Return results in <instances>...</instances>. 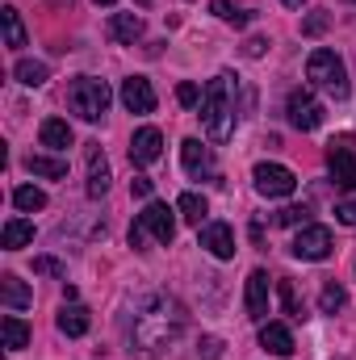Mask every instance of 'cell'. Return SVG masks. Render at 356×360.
Masks as SVG:
<instances>
[{"label":"cell","instance_id":"obj_16","mask_svg":"<svg viewBox=\"0 0 356 360\" xmlns=\"http://www.w3.org/2000/svg\"><path fill=\"white\" fill-rule=\"evenodd\" d=\"M25 243H34V222L30 218H8L0 231V248L4 252H21Z\"/></svg>","mask_w":356,"mask_h":360},{"label":"cell","instance_id":"obj_31","mask_svg":"<svg viewBox=\"0 0 356 360\" xmlns=\"http://www.w3.org/2000/svg\"><path fill=\"white\" fill-rule=\"evenodd\" d=\"M327 25H331V17H327V13L319 8V13H310V17L302 21V34H306V38H319V34H323Z\"/></svg>","mask_w":356,"mask_h":360},{"label":"cell","instance_id":"obj_10","mask_svg":"<svg viewBox=\"0 0 356 360\" xmlns=\"http://www.w3.org/2000/svg\"><path fill=\"white\" fill-rule=\"evenodd\" d=\"M201 231V248L214 256V260H235V231L227 222H205L197 226Z\"/></svg>","mask_w":356,"mask_h":360},{"label":"cell","instance_id":"obj_28","mask_svg":"<svg viewBox=\"0 0 356 360\" xmlns=\"http://www.w3.org/2000/svg\"><path fill=\"white\" fill-rule=\"evenodd\" d=\"M276 293H281V306H285V314H289V319H306L302 297H298V289H293V281H289V276H281V281H276Z\"/></svg>","mask_w":356,"mask_h":360},{"label":"cell","instance_id":"obj_8","mask_svg":"<svg viewBox=\"0 0 356 360\" xmlns=\"http://www.w3.org/2000/svg\"><path fill=\"white\" fill-rule=\"evenodd\" d=\"M331 248H336V243H331V231H327V226H302L289 252H293L298 260H327Z\"/></svg>","mask_w":356,"mask_h":360},{"label":"cell","instance_id":"obj_5","mask_svg":"<svg viewBox=\"0 0 356 360\" xmlns=\"http://www.w3.org/2000/svg\"><path fill=\"white\" fill-rule=\"evenodd\" d=\"M327 168H331V180L340 188H356V139L352 134H336L327 143Z\"/></svg>","mask_w":356,"mask_h":360},{"label":"cell","instance_id":"obj_33","mask_svg":"<svg viewBox=\"0 0 356 360\" xmlns=\"http://www.w3.org/2000/svg\"><path fill=\"white\" fill-rule=\"evenodd\" d=\"M177 101H180V105H184V109H189V105H197V101H201V89L184 80V84H180V89H177Z\"/></svg>","mask_w":356,"mask_h":360},{"label":"cell","instance_id":"obj_38","mask_svg":"<svg viewBox=\"0 0 356 360\" xmlns=\"http://www.w3.org/2000/svg\"><path fill=\"white\" fill-rule=\"evenodd\" d=\"M281 4H289V8H302V0H281Z\"/></svg>","mask_w":356,"mask_h":360},{"label":"cell","instance_id":"obj_23","mask_svg":"<svg viewBox=\"0 0 356 360\" xmlns=\"http://www.w3.org/2000/svg\"><path fill=\"white\" fill-rule=\"evenodd\" d=\"M0 331H4V348H8V352H21V348L30 344V327H25L17 314H4Z\"/></svg>","mask_w":356,"mask_h":360},{"label":"cell","instance_id":"obj_9","mask_svg":"<svg viewBox=\"0 0 356 360\" xmlns=\"http://www.w3.org/2000/svg\"><path fill=\"white\" fill-rule=\"evenodd\" d=\"M160 155H164V134H160L155 126H143V130H134V139H130V164L147 168V164H155Z\"/></svg>","mask_w":356,"mask_h":360},{"label":"cell","instance_id":"obj_12","mask_svg":"<svg viewBox=\"0 0 356 360\" xmlns=\"http://www.w3.org/2000/svg\"><path fill=\"white\" fill-rule=\"evenodd\" d=\"M180 160H184L189 176H210L214 172V155H210V147H201V139H184L180 143Z\"/></svg>","mask_w":356,"mask_h":360},{"label":"cell","instance_id":"obj_37","mask_svg":"<svg viewBox=\"0 0 356 360\" xmlns=\"http://www.w3.org/2000/svg\"><path fill=\"white\" fill-rule=\"evenodd\" d=\"M265 38H252V42H248V46H243V51H248V55H252V59H260V55H265Z\"/></svg>","mask_w":356,"mask_h":360},{"label":"cell","instance_id":"obj_24","mask_svg":"<svg viewBox=\"0 0 356 360\" xmlns=\"http://www.w3.org/2000/svg\"><path fill=\"white\" fill-rule=\"evenodd\" d=\"M13 76H17V80H21L25 89H42L51 72H46V63H38V59H21V63L13 68Z\"/></svg>","mask_w":356,"mask_h":360},{"label":"cell","instance_id":"obj_15","mask_svg":"<svg viewBox=\"0 0 356 360\" xmlns=\"http://www.w3.org/2000/svg\"><path fill=\"white\" fill-rule=\"evenodd\" d=\"M38 139H42V147H51V151H68V147L76 143V134H72V126H68L63 117H46L42 130H38Z\"/></svg>","mask_w":356,"mask_h":360},{"label":"cell","instance_id":"obj_20","mask_svg":"<svg viewBox=\"0 0 356 360\" xmlns=\"http://www.w3.org/2000/svg\"><path fill=\"white\" fill-rule=\"evenodd\" d=\"M25 172L42 180H63L68 176V160H55V155H25Z\"/></svg>","mask_w":356,"mask_h":360},{"label":"cell","instance_id":"obj_11","mask_svg":"<svg viewBox=\"0 0 356 360\" xmlns=\"http://www.w3.org/2000/svg\"><path fill=\"white\" fill-rule=\"evenodd\" d=\"M122 105H126L130 113H151V109H155V89H151V80H147V76L122 80Z\"/></svg>","mask_w":356,"mask_h":360},{"label":"cell","instance_id":"obj_2","mask_svg":"<svg viewBox=\"0 0 356 360\" xmlns=\"http://www.w3.org/2000/svg\"><path fill=\"white\" fill-rule=\"evenodd\" d=\"M177 210H168L164 201H147V210L139 214V222L130 226V248L134 252H147V239H155L160 248H168L177 239Z\"/></svg>","mask_w":356,"mask_h":360},{"label":"cell","instance_id":"obj_30","mask_svg":"<svg viewBox=\"0 0 356 360\" xmlns=\"http://www.w3.org/2000/svg\"><path fill=\"white\" fill-rule=\"evenodd\" d=\"M306 222H310V210L306 205H285L276 214V226H306Z\"/></svg>","mask_w":356,"mask_h":360},{"label":"cell","instance_id":"obj_32","mask_svg":"<svg viewBox=\"0 0 356 360\" xmlns=\"http://www.w3.org/2000/svg\"><path fill=\"white\" fill-rule=\"evenodd\" d=\"M34 272H42V276H68V269L59 260H51V256H38L34 260Z\"/></svg>","mask_w":356,"mask_h":360},{"label":"cell","instance_id":"obj_34","mask_svg":"<svg viewBox=\"0 0 356 360\" xmlns=\"http://www.w3.org/2000/svg\"><path fill=\"white\" fill-rule=\"evenodd\" d=\"M336 218H340L344 226H356V197H352V201H340V205H336Z\"/></svg>","mask_w":356,"mask_h":360},{"label":"cell","instance_id":"obj_13","mask_svg":"<svg viewBox=\"0 0 356 360\" xmlns=\"http://www.w3.org/2000/svg\"><path fill=\"white\" fill-rule=\"evenodd\" d=\"M248 319H256V323L268 319V272L265 269H256L248 276Z\"/></svg>","mask_w":356,"mask_h":360},{"label":"cell","instance_id":"obj_36","mask_svg":"<svg viewBox=\"0 0 356 360\" xmlns=\"http://www.w3.org/2000/svg\"><path fill=\"white\" fill-rule=\"evenodd\" d=\"M130 193H134V197H151V180L134 176V180H130Z\"/></svg>","mask_w":356,"mask_h":360},{"label":"cell","instance_id":"obj_39","mask_svg":"<svg viewBox=\"0 0 356 360\" xmlns=\"http://www.w3.org/2000/svg\"><path fill=\"white\" fill-rule=\"evenodd\" d=\"M92 4H117V0H92Z\"/></svg>","mask_w":356,"mask_h":360},{"label":"cell","instance_id":"obj_18","mask_svg":"<svg viewBox=\"0 0 356 360\" xmlns=\"http://www.w3.org/2000/svg\"><path fill=\"white\" fill-rule=\"evenodd\" d=\"M260 344H265L272 356H293V335L285 323H265L260 327Z\"/></svg>","mask_w":356,"mask_h":360},{"label":"cell","instance_id":"obj_29","mask_svg":"<svg viewBox=\"0 0 356 360\" xmlns=\"http://www.w3.org/2000/svg\"><path fill=\"white\" fill-rule=\"evenodd\" d=\"M210 13H214V17H222V21H231V25H248V21H252V17H248V13H239L231 0H214V4H210Z\"/></svg>","mask_w":356,"mask_h":360},{"label":"cell","instance_id":"obj_19","mask_svg":"<svg viewBox=\"0 0 356 360\" xmlns=\"http://www.w3.org/2000/svg\"><path fill=\"white\" fill-rule=\"evenodd\" d=\"M109 193V164H105V151L89 147V197H105Z\"/></svg>","mask_w":356,"mask_h":360},{"label":"cell","instance_id":"obj_25","mask_svg":"<svg viewBox=\"0 0 356 360\" xmlns=\"http://www.w3.org/2000/svg\"><path fill=\"white\" fill-rule=\"evenodd\" d=\"M0 21H4V42L8 46H25V25H21V13L13 4L0 8Z\"/></svg>","mask_w":356,"mask_h":360},{"label":"cell","instance_id":"obj_27","mask_svg":"<svg viewBox=\"0 0 356 360\" xmlns=\"http://www.w3.org/2000/svg\"><path fill=\"white\" fill-rule=\"evenodd\" d=\"M344 306H348V293H344V285L327 281V285H323V293H319V310H323V314H340Z\"/></svg>","mask_w":356,"mask_h":360},{"label":"cell","instance_id":"obj_1","mask_svg":"<svg viewBox=\"0 0 356 360\" xmlns=\"http://www.w3.org/2000/svg\"><path fill=\"white\" fill-rule=\"evenodd\" d=\"M201 126L214 143H227L235 134V84L231 76H214L201 92Z\"/></svg>","mask_w":356,"mask_h":360},{"label":"cell","instance_id":"obj_3","mask_svg":"<svg viewBox=\"0 0 356 360\" xmlns=\"http://www.w3.org/2000/svg\"><path fill=\"white\" fill-rule=\"evenodd\" d=\"M306 80L319 84L323 92H331L336 101L348 96V72H344V59H340L336 51H327V46L310 51V59H306Z\"/></svg>","mask_w":356,"mask_h":360},{"label":"cell","instance_id":"obj_21","mask_svg":"<svg viewBox=\"0 0 356 360\" xmlns=\"http://www.w3.org/2000/svg\"><path fill=\"white\" fill-rule=\"evenodd\" d=\"M0 293H4V306H8V310H25V306L34 302V293L25 289V281H21V276H13V272H4V276H0Z\"/></svg>","mask_w":356,"mask_h":360},{"label":"cell","instance_id":"obj_26","mask_svg":"<svg viewBox=\"0 0 356 360\" xmlns=\"http://www.w3.org/2000/svg\"><path fill=\"white\" fill-rule=\"evenodd\" d=\"M13 205H17L21 214L46 210V193H42V188H34V184H21V188H13Z\"/></svg>","mask_w":356,"mask_h":360},{"label":"cell","instance_id":"obj_4","mask_svg":"<svg viewBox=\"0 0 356 360\" xmlns=\"http://www.w3.org/2000/svg\"><path fill=\"white\" fill-rule=\"evenodd\" d=\"M109 101H113L109 84H105V80H92V76H76L72 89H68V105H72V113H80L84 122H101L105 109H109Z\"/></svg>","mask_w":356,"mask_h":360},{"label":"cell","instance_id":"obj_14","mask_svg":"<svg viewBox=\"0 0 356 360\" xmlns=\"http://www.w3.org/2000/svg\"><path fill=\"white\" fill-rule=\"evenodd\" d=\"M109 38L134 46V42L143 38V17H139V13H113V21H109Z\"/></svg>","mask_w":356,"mask_h":360},{"label":"cell","instance_id":"obj_17","mask_svg":"<svg viewBox=\"0 0 356 360\" xmlns=\"http://www.w3.org/2000/svg\"><path fill=\"white\" fill-rule=\"evenodd\" d=\"M89 327H92V314L84 310V306H80V302H68V306L59 310V331H63V335L80 340V335H84Z\"/></svg>","mask_w":356,"mask_h":360},{"label":"cell","instance_id":"obj_6","mask_svg":"<svg viewBox=\"0 0 356 360\" xmlns=\"http://www.w3.org/2000/svg\"><path fill=\"white\" fill-rule=\"evenodd\" d=\"M285 113H289V126H298V130H319L323 126V105H319V96L310 89H293L289 92V101H285Z\"/></svg>","mask_w":356,"mask_h":360},{"label":"cell","instance_id":"obj_35","mask_svg":"<svg viewBox=\"0 0 356 360\" xmlns=\"http://www.w3.org/2000/svg\"><path fill=\"white\" fill-rule=\"evenodd\" d=\"M201 356L218 360V356H222V340H214V335H205V340H201Z\"/></svg>","mask_w":356,"mask_h":360},{"label":"cell","instance_id":"obj_7","mask_svg":"<svg viewBox=\"0 0 356 360\" xmlns=\"http://www.w3.org/2000/svg\"><path fill=\"white\" fill-rule=\"evenodd\" d=\"M252 180H256V193H265V197H289L298 188V180L285 164H256Z\"/></svg>","mask_w":356,"mask_h":360},{"label":"cell","instance_id":"obj_40","mask_svg":"<svg viewBox=\"0 0 356 360\" xmlns=\"http://www.w3.org/2000/svg\"><path fill=\"white\" fill-rule=\"evenodd\" d=\"M139 4H151V0H139Z\"/></svg>","mask_w":356,"mask_h":360},{"label":"cell","instance_id":"obj_22","mask_svg":"<svg viewBox=\"0 0 356 360\" xmlns=\"http://www.w3.org/2000/svg\"><path fill=\"white\" fill-rule=\"evenodd\" d=\"M177 214L184 218V222H193V226H201V222H205V214H210V205H205V197H201V193H180V201H177Z\"/></svg>","mask_w":356,"mask_h":360}]
</instances>
